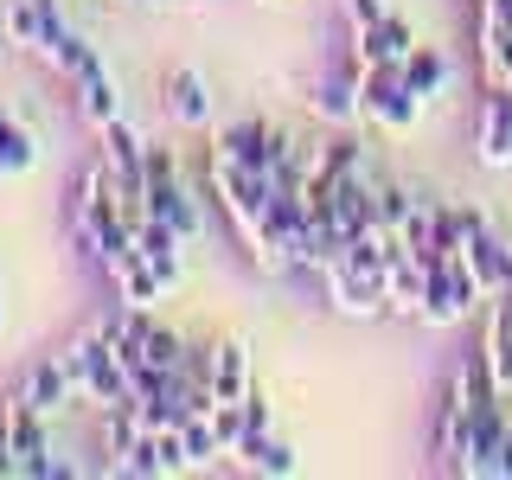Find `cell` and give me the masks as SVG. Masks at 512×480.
Here are the masks:
<instances>
[{
	"label": "cell",
	"mask_w": 512,
	"mask_h": 480,
	"mask_svg": "<svg viewBox=\"0 0 512 480\" xmlns=\"http://www.w3.org/2000/svg\"><path fill=\"white\" fill-rule=\"evenodd\" d=\"M404 84L423 96V103H429V96H442L448 90V58L436 52V45H416V52L404 58Z\"/></svg>",
	"instance_id": "26"
},
{
	"label": "cell",
	"mask_w": 512,
	"mask_h": 480,
	"mask_svg": "<svg viewBox=\"0 0 512 480\" xmlns=\"http://www.w3.org/2000/svg\"><path fill=\"white\" fill-rule=\"evenodd\" d=\"M384 13H391L384 0H346V20H352V32H359V26H378Z\"/></svg>",
	"instance_id": "34"
},
{
	"label": "cell",
	"mask_w": 512,
	"mask_h": 480,
	"mask_svg": "<svg viewBox=\"0 0 512 480\" xmlns=\"http://www.w3.org/2000/svg\"><path fill=\"white\" fill-rule=\"evenodd\" d=\"M352 173H365L359 141H352V135L320 141V148H314V167H308V205H314V199H327V192L340 186V180H352Z\"/></svg>",
	"instance_id": "13"
},
{
	"label": "cell",
	"mask_w": 512,
	"mask_h": 480,
	"mask_svg": "<svg viewBox=\"0 0 512 480\" xmlns=\"http://www.w3.org/2000/svg\"><path fill=\"white\" fill-rule=\"evenodd\" d=\"M71 90H77V116H84L96 135H103V128L122 116V90H116V77H109V64H96V71L77 77Z\"/></svg>",
	"instance_id": "18"
},
{
	"label": "cell",
	"mask_w": 512,
	"mask_h": 480,
	"mask_svg": "<svg viewBox=\"0 0 512 480\" xmlns=\"http://www.w3.org/2000/svg\"><path fill=\"white\" fill-rule=\"evenodd\" d=\"M461 231H468V224H461L455 205H429V256H455Z\"/></svg>",
	"instance_id": "30"
},
{
	"label": "cell",
	"mask_w": 512,
	"mask_h": 480,
	"mask_svg": "<svg viewBox=\"0 0 512 480\" xmlns=\"http://www.w3.org/2000/svg\"><path fill=\"white\" fill-rule=\"evenodd\" d=\"M493 480H512V429H506V442H500V461H493Z\"/></svg>",
	"instance_id": "35"
},
{
	"label": "cell",
	"mask_w": 512,
	"mask_h": 480,
	"mask_svg": "<svg viewBox=\"0 0 512 480\" xmlns=\"http://www.w3.org/2000/svg\"><path fill=\"white\" fill-rule=\"evenodd\" d=\"M237 461H244L250 474H276V480L301 468V461H295V448L276 442V436H244V442H237Z\"/></svg>",
	"instance_id": "25"
},
{
	"label": "cell",
	"mask_w": 512,
	"mask_h": 480,
	"mask_svg": "<svg viewBox=\"0 0 512 480\" xmlns=\"http://www.w3.org/2000/svg\"><path fill=\"white\" fill-rule=\"evenodd\" d=\"M474 301L487 295H480L474 269L461 256H423V314H416L423 327H455V320L474 314Z\"/></svg>",
	"instance_id": "4"
},
{
	"label": "cell",
	"mask_w": 512,
	"mask_h": 480,
	"mask_svg": "<svg viewBox=\"0 0 512 480\" xmlns=\"http://www.w3.org/2000/svg\"><path fill=\"white\" fill-rule=\"evenodd\" d=\"M20 391H26L45 416H58L64 404H77V378H71V365H64V359H39V365L20 378Z\"/></svg>",
	"instance_id": "17"
},
{
	"label": "cell",
	"mask_w": 512,
	"mask_h": 480,
	"mask_svg": "<svg viewBox=\"0 0 512 480\" xmlns=\"http://www.w3.org/2000/svg\"><path fill=\"white\" fill-rule=\"evenodd\" d=\"M212 397H218V404H244V397H250V352L237 340L212 346Z\"/></svg>",
	"instance_id": "22"
},
{
	"label": "cell",
	"mask_w": 512,
	"mask_h": 480,
	"mask_svg": "<svg viewBox=\"0 0 512 480\" xmlns=\"http://www.w3.org/2000/svg\"><path fill=\"white\" fill-rule=\"evenodd\" d=\"M0 416H7V442H13V474H26V480H64V474H77L71 461L52 455V416L32 404L26 391H13L7 404H0Z\"/></svg>",
	"instance_id": "1"
},
{
	"label": "cell",
	"mask_w": 512,
	"mask_h": 480,
	"mask_svg": "<svg viewBox=\"0 0 512 480\" xmlns=\"http://www.w3.org/2000/svg\"><path fill=\"white\" fill-rule=\"evenodd\" d=\"M410 212H416V199H410L404 186H378V231L391 237V244H397V237H404Z\"/></svg>",
	"instance_id": "31"
},
{
	"label": "cell",
	"mask_w": 512,
	"mask_h": 480,
	"mask_svg": "<svg viewBox=\"0 0 512 480\" xmlns=\"http://www.w3.org/2000/svg\"><path fill=\"white\" fill-rule=\"evenodd\" d=\"M135 436H141V410H135V397L128 404H109L103 410V455H109V468L135 448Z\"/></svg>",
	"instance_id": "27"
},
{
	"label": "cell",
	"mask_w": 512,
	"mask_h": 480,
	"mask_svg": "<svg viewBox=\"0 0 512 480\" xmlns=\"http://www.w3.org/2000/svg\"><path fill=\"white\" fill-rule=\"evenodd\" d=\"M384 301H391V314H423V256H410L404 244H391L384 256Z\"/></svg>",
	"instance_id": "15"
},
{
	"label": "cell",
	"mask_w": 512,
	"mask_h": 480,
	"mask_svg": "<svg viewBox=\"0 0 512 480\" xmlns=\"http://www.w3.org/2000/svg\"><path fill=\"white\" fill-rule=\"evenodd\" d=\"M205 416H212L218 448H224V455H237V442H244V404H212Z\"/></svg>",
	"instance_id": "32"
},
{
	"label": "cell",
	"mask_w": 512,
	"mask_h": 480,
	"mask_svg": "<svg viewBox=\"0 0 512 480\" xmlns=\"http://www.w3.org/2000/svg\"><path fill=\"white\" fill-rule=\"evenodd\" d=\"M212 154L244 167V173H276V128L269 122H231V128H218Z\"/></svg>",
	"instance_id": "12"
},
{
	"label": "cell",
	"mask_w": 512,
	"mask_h": 480,
	"mask_svg": "<svg viewBox=\"0 0 512 480\" xmlns=\"http://www.w3.org/2000/svg\"><path fill=\"white\" fill-rule=\"evenodd\" d=\"M13 474V442H7V416H0V480Z\"/></svg>",
	"instance_id": "36"
},
{
	"label": "cell",
	"mask_w": 512,
	"mask_h": 480,
	"mask_svg": "<svg viewBox=\"0 0 512 480\" xmlns=\"http://www.w3.org/2000/svg\"><path fill=\"white\" fill-rule=\"evenodd\" d=\"M167 116L180 128H205L212 122V90L199 71H167Z\"/></svg>",
	"instance_id": "19"
},
{
	"label": "cell",
	"mask_w": 512,
	"mask_h": 480,
	"mask_svg": "<svg viewBox=\"0 0 512 480\" xmlns=\"http://www.w3.org/2000/svg\"><path fill=\"white\" fill-rule=\"evenodd\" d=\"M180 359H186V340H180L173 327H160V320H154V327H148V365H160V372H173Z\"/></svg>",
	"instance_id": "33"
},
{
	"label": "cell",
	"mask_w": 512,
	"mask_h": 480,
	"mask_svg": "<svg viewBox=\"0 0 512 480\" xmlns=\"http://www.w3.org/2000/svg\"><path fill=\"white\" fill-rule=\"evenodd\" d=\"M32 167H39V135H32L20 116L0 109V186L20 180V173H32Z\"/></svg>",
	"instance_id": "23"
},
{
	"label": "cell",
	"mask_w": 512,
	"mask_h": 480,
	"mask_svg": "<svg viewBox=\"0 0 512 480\" xmlns=\"http://www.w3.org/2000/svg\"><path fill=\"white\" fill-rule=\"evenodd\" d=\"M506 288H512V282H506Z\"/></svg>",
	"instance_id": "38"
},
{
	"label": "cell",
	"mask_w": 512,
	"mask_h": 480,
	"mask_svg": "<svg viewBox=\"0 0 512 480\" xmlns=\"http://www.w3.org/2000/svg\"><path fill=\"white\" fill-rule=\"evenodd\" d=\"M416 52V32H410V20H397V13H384L378 26H359L352 32V71H372V64H404Z\"/></svg>",
	"instance_id": "11"
},
{
	"label": "cell",
	"mask_w": 512,
	"mask_h": 480,
	"mask_svg": "<svg viewBox=\"0 0 512 480\" xmlns=\"http://www.w3.org/2000/svg\"><path fill=\"white\" fill-rule=\"evenodd\" d=\"M103 160H109V173H116V186H122V199H128V212L141 218V192H148V141L135 135L122 116L103 128Z\"/></svg>",
	"instance_id": "9"
},
{
	"label": "cell",
	"mask_w": 512,
	"mask_h": 480,
	"mask_svg": "<svg viewBox=\"0 0 512 480\" xmlns=\"http://www.w3.org/2000/svg\"><path fill=\"white\" fill-rule=\"evenodd\" d=\"M0 32H7L13 45H26V52H39V32H45V0H13V7L0 13Z\"/></svg>",
	"instance_id": "28"
},
{
	"label": "cell",
	"mask_w": 512,
	"mask_h": 480,
	"mask_svg": "<svg viewBox=\"0 0 512 480\" xmlns=\"http://www.w3.org/2000/svg\"><path fill=\"white\" fill-rule=\"evenodd\" d=\"M180 244H186V237L173 231V224H160V218H148V212L135 218V250L148 256V263L160 269V276H167V288L180 282Z\"/></svg>",
	"instance_id": "20"
},
{
	"label": "cell",
	"mask_w": 512,
	"mask_h": 480,
	"mask_svg": "<svg viewBox=\"0 0 512 480\" xmlns=\"http://www.w3.org/2000/svg\"><path fill=\"white\" fill-rule=\"evenodd\" d=\"M461 224H468V231H461V263L474 269V282H480V295H500V288L512 282V244H500V237H493V224H487V212H461Z\"/></svg>",
	"instance_id": "7"
},
{
	"label": "cell",
	"mask_w": 512,
	"mask_h": 480,
	"mask_svg": "<svg viewBox=\"0 0 512 480\" xmlns=\"http://www.w3.org/2000/svg\"><path fill=\"white\" fill-rule=\"evenodd\" d=\"M314 116H320V122H333V128H352V122L365 116V103H359V71H352V64H346L340 77H327V84L314 90Z\"/></svg>",
	"instance_id": "21"
},
{
	"label": "cell",
	"mask_w": 512,
	"mask_h": 480,
	"mask_svg": "<svg viewBox=\"0 0 512 480\" xmlns=\"http://www.w3.org/2000/svg\"><path fill=\"white\" fill-rule=\"evenodd\" d=\"M205 186L218 192L224 218L237 224V237H244V250H256V237H263V212H269V192H276V180L269 173H244L231 167V160H205Z\"/></svg>",
	"instance_id": "2"
},
{
	"label": "cell",
	"mask_w": 512,
	"mask_h": 480,
	"mask_svg": "<svg viewBox=\"0 0 512 480\" xmlns=\"http://www.w3.org/2000/svg\"><path fill=\"white\" fill-rule=\"evenodd\" d=\"M0 39H7V32H0Z\"/></svg>",
	"instance_id": "37"
},
{
	"label": "cell",
	"mask_w": 512,
	"mask_h": 480,
	"mask_svg": "<svg viewBox=\"0 0 512 480\" xmlns=\"http://www.w3.org/2000/svg\"><path fill=\"white\" fill-rule=\"evenodd\" d=\"M487 372H493V384L512 397V288H500L493 295V314H487Z\"/></svg>",
	"instance_id": "16"
},
{
	"label": "cell",
	"mask_w": 512,
	"mask_h": 480,
	"mask_svg": "<svg viewBox=\"0 0 512 480\" xmlns=\"http://www.w3.org/2000/svg\"><path fill=\"white\" fill-rule=\"evenodd\" d=\"M359 103L384 135H410L416 116H423V96L404 84V64H372V71H359Z\"/></svg>",
	"instance_id": "5"
},
{
	"label": "cell",
	"mask_w": 512,
	"mask_h": 480,
	"mask_svg": "<svg viewBox=\"0 0 512 480\" xmlns=\"http://www.w3.org/2000/svg\"><path fill=\"white\" fill-rule=\"evenodd\" d=\"M320 282H327V301L352 320H378L391 314V301H384V276H372V269H352L346 256H333L327 269H320Z\"/></svg>",
	"instance_id": "8"
},
{
	"label": "cell",
	"mask_w": 512,
	"mask_h": 480,
	"mask_svg": "<svg viewBox=\"0 0 512 480\" xmlns=\"http://www.w3.org/2000/svg\"><path fill=\"white\" fill-rule=\"evenodd\" d=\"M480 160L487 167H512V84H487V103H480Z\"/></svg>",
	"instance_id": "14"
},
{
	"label": "cell",
	"mask_w": 512,
	"mask_h": 480,
	"mask_svg": "<svg viewBox=\"0 0 512 480\" xmlns=\"http://www.w3.org/2000/svg\"><path fill=\"white\" fill-rule=\"evenodd\" d=\"M512 429V397L500 384H480L474 397V416H468V448H461L455 474H493V461H500V442Z\"/></svg>",
	"instance_id": "6"
},
{
	"label": "cell",
	"mask_w": 512,
	"mask_h": 480,
	"mask_svg": "<svg viewBox=\"0 0 512 480\" xmlns=\"http://www.w3.org/2000/svg\"><path fill=\"white\" fill-rule=\"evenodd\" d=\"M141 212L160 218V224H173L186 244L205 231L199 199H192L186 180H180V160H173V148H160V141H148V192H141Z\"/></svg>",
	"instance_id": "3"
},
{
	"label": "cell",
	"mask_w": 512,
	"mask_h": 480,
	"mask_svg": "<svg viewBox=\"0 0 512 480\" xmlns=\"http://www.w3.org/2000/svg\"><path fill=\"white\" fill-rule=\"evenodd\" d=\"M116 474H135V480H167V474H186V442L180 429H141L135 448L116 461Z\"/></svg>",
	"instance_id": "10"
},
{
	"label": "cell",
	"mask_w": 512,
	"mask_h": 480,
	"mask_svg": "<svg viewBox=\"0 0 512 480\" xmlns=\"http://www.w3.org/2000/svg\"><path fill=\"white\" fill-rule=\"evenodd\" d=\"M109 282H116V295L128 301V308H154V301L167 295V276H160V269H154V263H148L141 250L128 256V263H122V269H116Z\"/></svg>",
	"instance_id": "24"
},
{
	"label": "cell",
	"mask_w": 512,
	"mask_h": 480,
	"mask_svg": "<svg viewBox=\"0 0 512 480\" xmlns=\"http://www.w3.org/2000/svg\"><path fill=\"white\" fill-rule=\"evenodd\" d=\"M180 442H186V468H212V461L224 455L218 436H212V416H186V423H180Z\"/></svg>",
	"instance_id": "29"
}]
</instances>
